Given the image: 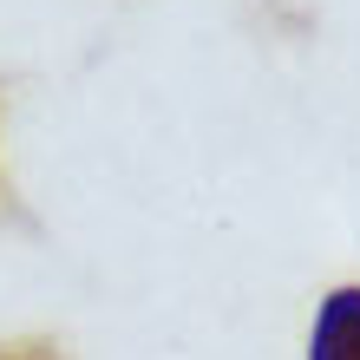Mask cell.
<instances>
[{
    "instance_id": "6da1fadb",
    "label": "cell",
    "mask_w": 360,
    "mask_h": 360,
    "mask_svg": "<svg viewBox=\"0 0 360 360\" xmlns=\"http://www.w3.org/2000/svg\"><path fill=\"white\" fill-rule=\"evenodd\" d=\"M308 360H360V288H334L308 334Z\"/></svg>"
}]
</instances>
